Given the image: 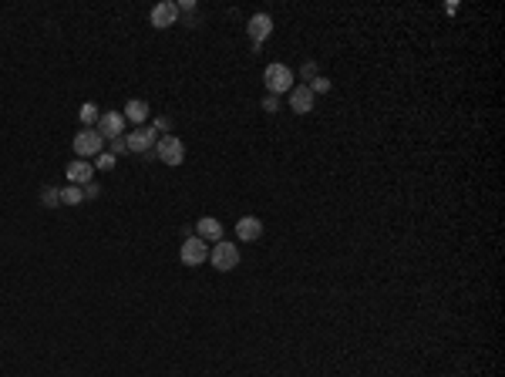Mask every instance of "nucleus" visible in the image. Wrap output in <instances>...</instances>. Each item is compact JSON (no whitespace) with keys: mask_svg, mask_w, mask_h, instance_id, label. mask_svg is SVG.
I'll use <instances>...</instances> for the list:
<instances>
[{"mask_svg":"<svg viewBox=\"0 0 505 377\" xmlns=\"http://www.w3.org/2000/svg\"><path fill=\"white\" fill-rule=\"evenodd\" d=\"M263 108H266V111H276V108H280V101H276L273 94H266V101H263Z\"/></svg>","mask_w":505,"mask_h":377,"instance_id":"nucleus-21","label":"nucleus"},{"mask_svg":"<svg viewBox=\"0 0 505 377\" xmlns=\"http://www.w3.org/2000/svg\"><path fill=\"white\" fill-rule=\"evenodd\" d=\"M98 135L101 138H122L125 135V118L118 111H105L98 118Z\"/></svg>","mask_w":505,"mask_h":377,"instance_id":"nucleus-8","label":"nucleus"},{"mask_svg":"<svg viewBox=\"0 0 505 377\" xmlns=\"http://www.w3.org/2000/svg\"><path fill=\"white\" fill-rule=\"evenodd\" d=\"M77 118H81V125H98V118H101V111H98V105L94 101H85V105L77 108Z\"/></svg>","mask_w":505,"mask_h":377,"instance_id":"nucleus-15","label":"nucleus"},{"mask_svg":"<svg viewBox=\"0 0 505 377\" xmlns=\"http://www.w3.org/2000/svg\"><path fill=\"white\" fill-rule=\"evenodd\" d=\"M71 145H75L77 159H92V155H98V152H105V138L98 135V128H81Z\"/></svg>","mask_w":505,"mask_h":377,"instance_id":"nucleus-4","label":"nucleus"},{"mask_svg":"<svg viewBox=\"0 0 505 377\" xmlns=\"http://www.w3.org/2000/svg\"><path fill=\"white\" fill-rule=\"evenodd\" d=\"M209 263H213V270H219V273L236 270V263H239V249H236V242L219 240L213 249H209Z\"/></svg>","mask_w":505,"mask_h":377,"instance_id":"nucleus-2","label":"nucleus"},{"mask_svg":"<svg viewBox=\"0 0 505 377\" xmlns=\"http://www.w3.org/2000/svg\"><path fill=\"white\" fill-rule=\"evenodd\" d=\"M290 108L297 111V115L313 111V91L306 88V85H293L290 88Z\"/></svg>","mask_w":505,"mask_h":377,"instance_id":"nucleus-10","label":"nucleus"},{"mask_svg":"<svg viewBox=\"0 0 505 377\" xmlns=\"http://www.w3.org/2000/svg\"><path fill=\"white\" fill-rule=\"evenodd\" d=\"M196 236L206 242H219L223 240V223L213 219V216H206V219H199V226H196Z\"/></svg>","mask_w":505,"mask_h":377,"instance_id":"nucleus-13","label":"nucleus"},{"mask_svg":"<svg viewBox=\"0 0 505 377\" xmlns=\"http://www.w3.org/2000/svg\"><path fill=\"white\" fill-rule=\"evenodd\" d=\"M155 155L166 166H182L185 162V145L179 135H162V142H155Z\"/></svg>","mask_w":505,"mask_h":377,"instance_id":"nucleus-3","label":"nucleus"},{"mask_svg":"<svg viewBox=\"0 0 505 377\" xmlns=\"http://www.w3.org/2000/svg\"><path fill=\"white\" fill-rule=\"evenodd\" d=\"M61 202L64 206H81V202H85V189L68 182V189H61Z\"/></svg>","mask_w":505,"mask_h":377,"instance_id":"nucleus-16","label":"nucleus"},{"mask_svg":"<svg viewBox=\"0 0 505 377\" xmlns=\"http://www.w3.org/2000/svg\"><path fill=\"white\" fill-rule=\"evenodd\" d=\"M246 34L253 37V44L260 47L263 41L273 34V17H270V14H253V17H249V24H246Z\"/></svg>","mask_w":505,"mask_h":377,"instance_id":"nucleus-6","label":"nucleus"},{"mask_svg":"<svg viewBox=\"0 0 505 377\" xmlns=\"http://www.w3.org/2000/svg\"><path fill=\"white\" fill-rule=\"evenodd\" d=\"M306 88L313 91V94H317V91H330V81H327L323 75H317V78H313V85H306Z\"/></svg>","mask_w":505,"mask_h":377,"instance_id":"nucleus-19","label":"nucleus"},{"mask_svg":"<svg viewBox=\"0 0 505 377\" xmlns=\"http://www.w3.org/2000/svg\"><path fill=\"white\" fill-rule=\"evenodd\" d=\"M111 145H115V152H125L128 145H125V135L122 138H111Z\"/></svg>","mask_w":505,"mask_h":377,"instance_id":"nucleus-22","label":"nucleus"},{"mask_svg":"<svg viewBox=\"0 0 505 377\" xmlns=\"http://www.w3.org/2000/svg\"><path fill=\"white\" fill-rule=\"evenodd\" d=\"M236 236L243 242H256L263 236V223L256 219V216H243L239 223H236Z\"/></svg>","mask_w":505,"mask_h":377,"instance_id":"nucleus-11","label":"nucleus"},{"mask_svg":"<svg viewBox=\"0 0 505 377\" xmlns=\"http://www.w3.org/2000/svg\"><path fill=\"white\" fill-rule=\"evenodd\" d=\"M98 192H101V189H98L94 182H88V185H85V199H98Z\"/></svg>","mask_w":505,"mask_h":377,"instance_id":"nucleus-20","label":"nucleus"},{"mask_svg":"<svg viewBox=\"0 0 505 377\" xmlns=\"http://www.w3.org/2000/svg\"><path fill=\"white\" fill-rule=\"evenodd\" d=\"M263 81H266V88H270V94H287V91L293 88V71L287 68V64H266V71H263Z\"/></svg>","mask_w":505,"mask_h":377,"instance_id":"nucleus-1","label":"nucleus"},{"mask_svg":"<svg viewBox=\"0 0 505 377\" xmlns=\"http://www.w3.org/2000/svg\"><path fill=\"white\" fill-rule=\"evenodd\" d=\"M175 20H179V4L162 0V4H155V7H152V27L166 30V27H172Z\"/></svg>","mask_w":505,"mask_h":377,"instance_id":"nucleus-7","label":"nucleus"},{"mask_svg":"<svg viewBox=\"0 0 505 377\" xmlns=\"http://www.w3.org/2000/svg\"><path fill=\"white\" fill-rule=\"evenodd\" d=\"M179 259H182L185 266H202L209 259V242L199 240V236H189L182 242V249H179Z\"/></svg>","mask_w":505,"mask_h":377,"instance_id":"nucleus-5","label":"nucleus"},{"mask_svg":"<svg viewBox=\"0 0 505 377\" xmlns=\"http://www.w3.org/2000/svg\"><path fill=\"white\" fill-rule=\"evenodd\" d=\"M92 175H94V166L85 162V159H77V162L68 166V182H71V185H81V189H85V185L92 182Z\"/></svg>","mask_w":505,"mask_h":377,"instance_id":"nucleus-12","label":"nucleus"},{"mask_svg":"<svg viewBox=\"0 0 505 377\" xmlns=\"http://www.w3.org/2000/svg\"><path fill=\"white\" fill-rule=\"evenodd\" d=\"M94 168H115V155H111V152H98V155H94Z\"/></svg>","mask_w":505,"mask_h":377,"instance_id":"nucleus-17","label":"nucleus"},{"mask_svg":"<svg viewBox=\"0 0 505 377\" xmlns=\"http://www.w3.org/2000/svg\"><path fill=\"white\" fill-rule=\"evenodd\" d=\"M125 145H128V152H138V155H142V152H152L155 149V132L142 125V128H135L132 135H125Z\"/></svg>","mask_w":505,"mask_h":377,"instance_id":"nucleus-9","label":"nucleus"},{"mask_svg":"<svg viewBox=\"0 0 505 377\" xmlns=\"http://www.w3.org/2000/svg\"><path fill=\"white\" fill-rule=\"evenodd\" d=\"M41 202H44V206H58V202H61V192H58V189H51V185H44Z\"/></svg>","mask_w":505,"mask_h":377,"instance_id":"nucleus-18","label":"nucleus"},{"mask_svg":"<svg viewBox=\"0 0 505 377\" xmlns=\"http://www.w3.org/2000/svg\"><path fill=\"white\" fill-rule=\"evenodd\" d=\"M122 118H125V121H132V125H138V128H142V121L149 118V101H142V98H132V101L125 105Z\"/></svg>","mask_w":505,"mask_h":377,"instance_id":"nucleus-14","label":"nucleus"}]
</instances>
